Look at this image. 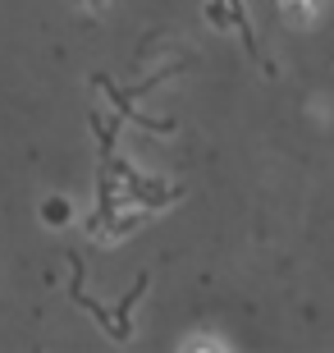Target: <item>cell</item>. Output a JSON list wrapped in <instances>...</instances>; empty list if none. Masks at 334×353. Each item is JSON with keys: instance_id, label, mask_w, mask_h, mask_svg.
Here are the masks:
<instances>
[{"instance_id": "6da1fadb", "label": "cell", "mask_w": 334, "mask_h": 353, "mask_svg": "<svg viewBox=\"0 0 334 353\" xmlns=\"http://www.w3.org/2000/svg\"><path fill=\"white\" fill-rule=\"evenodd\" d=\"M280 14H284V23L311 28L316 23V0H280Z\"/></svg>"}, {"instance_id": "7a4b0ae2", "label": "cell", "mask_w": 334, "mask_h": 353, "mask_svg": "<svg viewBox=\"0 0 334 353\" xmlns=\"http://www.w3.org/2000/svg\"><path fill=\"white\" fill-rule=\"evenodd\" d=\"M69 216H74V211H69L65 197H46V202H41V221L46 225H65Z\"/></svg>"}, {"instance_id": "3957f363", "label": "cell", "mask_w": 334, "mask_h": 353, "mask_svg": "<svg viewBox=\"0 0 334 353\" xmlns=\"http://www.w3.org/2000/svg\"><path fill=\"white\" fill-rule=\"evenodd\" d=\"M183 349H225V344H220V340H206V335H202V340H183Z\"/></svg>"}]
</instances>
